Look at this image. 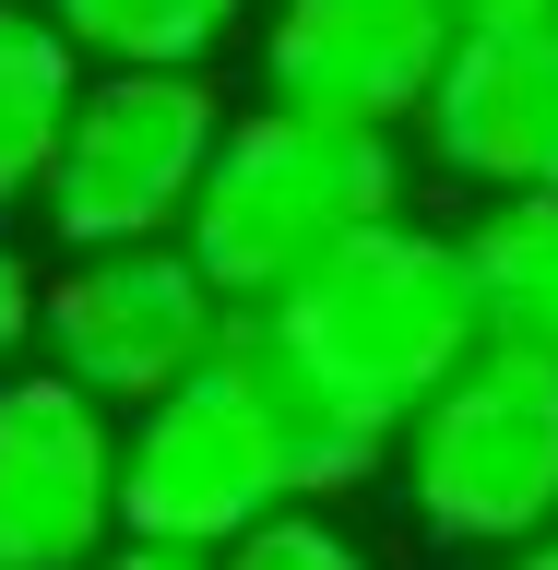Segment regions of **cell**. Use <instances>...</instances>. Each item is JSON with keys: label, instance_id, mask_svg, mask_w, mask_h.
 <instances>
[{"label": "cell", "instance_id": "4", "mask_svg": "<svg viewBox=\"0 0 558 570\" xmlns=\"http://www.w3.org/2000/svg\"><path fill=\"white\" fill-rule=\"evenodd\" d=\"M214 131H226L214 71H84V96H71L60 142H48V178H36L48 238H60V249L178 238Z\"/></svg>", "mask_w": 558, "mask_h": 570}, {"label": "cell", "instance_id": "17", "mask_svg": "<svg viewBox=\"0 0 558 570\" xmlns=\"http://www.w3.org/2000/svg\"><path fill=\"white\" fill-rule=\"evenodd\" d=\"M488 570H558V523H547V534H523V547H499Z\"/></svg>", "mask_w": 558, "mask_h": 570}, {"label": "cell", "instance_id": "16", "mask_svg": "<svg viewBox=\"0 0 558 570\" xmlns=\"http://www.w3.org/2000/svg\"><path fill=\"white\" fill-rule=\"evenodd\" d=\"M96 570H214V547H155V534H119V547H96Z\"/></svg>", "mask_w": 558, "mask_h": 570}, {"label": "cell", "instance_id": "14", "mask_svg": "<svg viewBox=\"0 0 558 570\" xmlns=\"http://www.w3.org/2000/svg\"><path fill=\"white\" fill-rule=\"evenodd\" d=\"M214 570H381V559L333 523V499H285V511H262V523L238 534V547H214Z\"/></svg>", "mask_w": 558, "mask_h": 570}, {"label": "cell", "instance_id": "6", "mask_svg": "<svg viewBox=\"0 0 558 570\" xmlns=\"http://www.w3.org/2000/svg\"><path fill=\"white\" fill-rule=\"evenodd\" d=\"M262 511H285V463L226 368H190L155 404L119 416V534L155 547H238Z\"/></svg>", "mask_w": 558, "mask_h": 570}, {"label": "cell", "instance_id": "11", "mask_svg": "<svg viewBox=\"0 0 558 570\" xmlns=\"http://www.w3.org/2000/svg\"><path fill=\"white\" fill-rule=\"evenodd\" d=\"M463 274H476V321H488V345L547 356V368H558V190L488 203L476 226H463Z\"/></svg>", "mask_w": 558, "mask_h": 570}, {"label": "cell", "instance_id": "1", "mask_svg": "<svg viewBox=\"0 0 558 570\" xmlns=\"http://www.w3.org/2000/svg\"><path fill=\"white\" fill-rule=\"evenodd\" d=\"M417 203V155L381 119H333V107H226V131L203 155V190L178 214V249L214 274L226 309H262L310 274L333 238L381 226Z\"/></svg>", "mask_w": 558, "mask_h": 570}, {"label": "cell", "instance_id": "9", "mask_svg": "<svg viewBox=\"0 0 558 570\" xmlns=\"http://www.w3.org/2000/svg\"><path fill=\"white\" fill-rule=\"evenodd\" d=\"M262 96L404 131L463 36V0H262Z\"/></svg>", "mask_w": 558, "mask_h": 570}, {"label": "cell", "instance_id": "5", "mask_svg": "<svg viewBox=\"0 0 558 570\" xmlns=\"http://www.w3.org/2000/svg\"><path fill=\"white\" fill-rule=\"evenodd\" d=\"M226 333V297L214 274L190 262L178 238H143V249H71L60 274L36 285V356L84 381L96 404H155L167 381H190Z\"/></svg>", "mask_w": 558, "mask_h": 570}, {"label": "cell", "instance_id": "10", "mask_svg": "<svg viewBox=\"0 0 558 570\" xmlns=\"http://www.w3.org/2000/svg\"><path fill=\"white\" fill-rule=\"evenodd\" d=\"M214 368L249 392V416H262V440H274V463H285V499H356V488L392 463V428H369L262 309H226Z\"/></svg>", "mask_w": 558, "mask_h": 570}, {"label": "cell", "instance_id": "15", "mask_svg": "<svg viewBox=\"0 0 558 570\" xmlns=\"http://www.w3.org/2000/svg\"><path fill=\"white\" fill-rule=\"evenodd\" d=\"M36 285H48V274H36L25 249H12V226H0V368L36 345Z\"/></svg>", "mask_w": 558, "mask_h": 570}, {"label": "cell", "instance_id": "7", "mask_svg": "<svg viewBox=\"0 0 558 570\" xmlns=\"http://www.w3.org/2000/svg\"><path fill=\"white\" fill-rule=\"evenodd\" d=\"M119 547V404L48 356L0 368V570H96Z\"/></svg>", "mask_w": 558, "mask_h": 570}, {"label": "cell", "instance_id": "18", "mask_svg": "<svg viewBox=\"0 0 558 570\" xmlns=\"http://www.w3.org/2000/svg\"><path fill=\"white\" fill-rule=\"evenodd\" d=\"M488 12H558V0H463V24H488Z\"/></svg>", "mask_w": 558, "mask_h": 570}, {"label": "cell", "instance_id": "13", "mask_svg": "<svg viewBox=\"0 0 558 570\" xmlns=\"http://www.w3.org/2000/svg\"><path fill=\"white\" fill-rule=\"evenodd\" d=\"M71 96H84L71 36L48 24L36 0H0V214L36 203V178H48V142H60Z\"/></svg>", "mask_w": 558, "mask_h": 570}, {"label": "cell", "instance_id": "8", "mask_svg": "<svg viewBox=\"0 0 558 570\" xmlns=\"http://www.w3.org/2000/svg\"><path fill=\"white\" fill-rule=\"evenodd\" d=\"M404 131L476 203L558 190V12H488V24H463Z\"/></svg>", "mask_w": 558, "mask_h": 570}, {"label": "cell", "instance_id": "3", "mask_svg": "<svg viewBox=\"0 0 558 570\" xmlns=\"http://www.w3.org/2000/svg\"><path fill=\"white\" fill-rule=\"evenodd\" d=\"M404 523L452 559H499L558 523V368L511 345H476L417 416L392 428Z\"/></svg>", "mask_w": 558, "mask_h": 570}, {"label": "cell", "instance_id": "12", "mask_svg": "<svg viewBox=\"0 0 558 570\" xmlns=\"http://www.w3.org/2000/svg\"><path fill=\"white\" fill-rule=\"evenodd\" d=\"M84 71H214L262 24V0H36Z\"/></svg>", "mask_w": 558, "mask_h": 570}, {"label": "cell", "instance_id": "2", "mask_svg": "<svg viewBox=\"0 0 558 570\" xmlns=\"http://www.w3.org/2000/svg\"><path fill=\"white\" fill-rule=\"evenodd\" d=\"M262 321H274L369 428H404L463 356L488 345L476 274H463V226H428V214H381V226L333 238L285 297H262Z\"/></svg>", "mask_w": 558, "mask_h": 570}]
</instances>
